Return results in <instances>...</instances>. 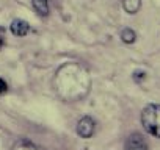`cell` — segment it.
<instances>
[{
  "instance_id": "6da1fadb",
  "label": "cell",
  "mask_w": 160,
  "mask_h": 150,
  "mask_svg": "<svg viewBox=\"0 0 160 150\" xmlns=\"http://www.w3.org/2000/svg\"><path fill=\"white\" fill-rule=\"evenodd\" d=\"M55 89L61 99L66 102H77L87 97L90 92V73L88 70L77 63H68L58 69L55 80Z\"/></svg>"
},
{
  "instance_id": "7a4b0ae2",
  "label": "cell",
  "mask_w": 160,
  "mask_h": 150,
  "mask_svg": "<svg viewBox=\"0 0 160 150\" xmlns=\"http://www.w3.org/2000/svg\"><path fill=\"white\" fill-rule=\"evenodd\" d=\"M141 124L149 134L160 138V105L151 103L144 106L141 111Z\"/></svg>"
},
{
  "instance_id": "3957f363",
  "label": "cell",
  "mask_w": 160,
  "mask_h": 150,
  "mask_svg": "<svg viewBox=\"0 0 160 150\" xmlns=\"http://www.w3.org/2000/svg\"><path fill=\"white\" fill-rule=\"evenodd\" d=\"M94 130H96V122L90 116L82 117V119L78 120V124H77V133H78V136H82L85 139L91 138L94 134Z\"/></svg>"
},
{
  "instance_id": "277c9868",
  "label": "cell",
  "mask_w": 160,
  "mask_h": 150,
  "mask_svg": "<svg viewBox=\"0 0 160 150\" xmlns=\"http://www.w3.org/2000/svg\"><path fill=\"white\" fill-rule=\"evenodd\" d=\"M124 150H148V144L140 133H132L126 141Z\"/></svg>"
},
{
  "instance_id": "5b68a950",
  "label": "cell",
  "mask_w": 160,
  "mask_h": 150,
  "mask_svg": "<svg viewBox=\"0 0 160 150\" xmlns=\"http://www.w3.org/2000/svg\"><path fill=\"white\" fill-rule=\"evenodd\" d=\"M10 28H11V33L14 36H18V38H22V36H25L30 31V25L24 19H14L11 22V27Z\"/></svg>"
},
{
  "instance_id": "8992f818",
  "label": "cell",
  "mask_w": 160,
  "mask_h": 150,
  "mask_svg": "<svg viewBox=\"0 0 160 150\" xmlns=\"http://www.w3.org/2000/svg\"><path fill=\"white\" fill-rule=\"evenodd\" d=\"M32 5L41 17L49 16V0H32Z\"/></svg>"
},
{
  "instance_id": "52a82bcc",
  "label": "cell",
  "mask_w": 160,
  "mask_h": 150,
  "mask_svg": "<svg viewBox=\"0 0 160 150\" xmlns=\"http://www.w3.org/2000/svg\"><path fill=\"white\" fill-rule=\"evenodd\" d=\"M140 7H141V0H122V8L127 14L138 13Z\"/></svg>"
},
{
  "instance_id": "ba28073f",
  "label": "cell",
  "mask_w": 160,
  "mask_h": 150,
  "mask_svg": "<svg viewBox=\"0 0 160 150\" xmlns=\"http://www.w3.org/2000/svg\"><path fill=\"white\" fill-rule=\"evenodd\" d=\"M13 150H39L33 142H30V141H27V139H21V141H18L14 145H13Z\"/></svg>"
},
{
  "instance_id": "9c48e42d",
  "label": "cell",
  "mask_w": 160,
  "mask_h": 150,
  "mask_svg": "<svg viewBox=\"0 0 160 150\" xmlns=\"http://www.w3.org/2000/svg\"><path fill=\"white\" fill-rule=\"evenodd\" d=\"M121 39H122L126 44H132V42H135V39H137V33H135L132 28H124V30L121 31Z\"/></svg>"
},
{
  "instance_id": "30bf717a",
  "label": "cell",
  "mask_w": 160,
  "mask_h": 150,
  "mask_svg": "<svg viewBox=\"0 0 160 150\" xmlns=\"http://www.w3.org/2000/svg\"><path fill=\"white\" fill-rule=\"evenodd\" d=\"M8 91V85L5 83V80L0 78V94H5Z\"/></svg>"
},
{
  "instance_id": "8fae6325",
  "label": "cell",
  "mask_w": 160,
  "mask_h": 150,
  "mask_svg": "<svg viewBox=\"0 0 160 150\" xmlns=\"http://www.w3.org/2000/svg\"><path fill=\"white\" fill-rule=\"evenodd\" d=\"M133 75H135V80H141V78H144V72H135Z\"/></svg>"
}]
</instances>
